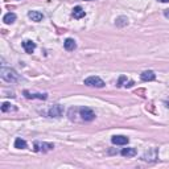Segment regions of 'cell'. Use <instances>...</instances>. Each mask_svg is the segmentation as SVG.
Instances as JSON below:
<instances>
[{
    "label": "cell",
    "mask_w": 169,
    "mask_h": 169,
    "mask_svg": "<svg viewBox=\"0 0 169 169\" xmlns=\"http://www.w3.org/2000/svg\"><path fill=\"white\" fill-rule=\"evenodd\" d=\"M0 74H1V78L7 82H17L19 81L17 73L15 72L13 69H11V67H5L4 65H3L1 69H0Z\"/></svg>",
    "instance_id": "cell-1"
},
{
    "label": "cell",
    "mask_w": 169,
    "mask_h": 169,
    "mask_svg": "<svg viewBox=\"0 0 169 169\" xmlns=\"http://www.w3.org/2000/svg\"><path fill=\"white\" fill-rule=\"evenodd\" d=\"M83 83L86 86H90V87H98V89L105 87L103 79H100L99 77H95V75H91V77H89V78H86Z\"/></svg>",
    "instance_id": "cell-2"
},
{
    "label": "cell",
    "mask_w": 169,
    "mask_h": 169,
    "mask_svg": "<svg viewBox=\"0 0 169 169\" xmlns=\"http://www.w3.org/2000/svg\"><path fill=\"white\" fill-rule=\"evenodd\" d=\"M78 110H79V116H81L82 120L91 121L94 118H95V114H94V111L91 108H89V107H81V108H78Z\"/></svg>",
    "instance_id": "cell-3"
},
{
    "label": "cell",
    "mask_w": 169,
    "mask_h": 169,
    "mask_svg": "<svg viewBox=\"0 0 169 169\" xmlns=\"http://www.w3.org/2000/svg\"><path fill=\"white\" fill-rule=\"evenodd\" d=\"M53 148H54V144L52 143H40V141H36L33 149L36 152H48V151H52Z\"/></svg>",
    "instance_id": "cell-4"
},
{
    "label": "cell",
    "mask_w": 169,
    "mask_h": 169,
    "mask_svg": "<svg viewBox=\"0 0 169 169\" xmlns=\"http://www.w3.org/2000/svg\"><path fill=\"white\" fill-rule=\"evenodd\" d=\"M64 114V107L61 105H54L49 110V116L50 118H60Z\"/></svg>",
    "instance_id": "cell-5"
},
{
    "label": "cell",
    "mask_w": 169,
    "mask_h": 169,
    "mask_svg": "<svg viewBox=\"0 0 169 169\" xmlns=\"http://www.w3.org/2000/svg\"><path fill=\"white\" fill-rule=\"evenodd\" d=\"M111 141H112V144H115V145H126V144H128L129 139L123 135H115L111 138Z\"/></svg>",
    "instance_id": "cell-6"
},
{
    "label": "cell",
    "mask_w": 169,
    "mask_h": 169,
    "mask_svg": "<svg viewBox=\"0 0 169 169\" xmlns=\"http://www.w3.org/2000/svg\"><path fill=\"white\" fill-rule=\"evenodd\" d=\"M24 95L25 98H28V99H46L48 95L46 94H40V93H31V91L28 90H24Z\"/></svg>",
    "instance_id": "cell-7"
},
{
    "label": "cell",
    "mask_w": 169,
    "mask_h": 169,
    "mask_svg": "<svg viewBox=\"0 0 169 169\" xmlns=\"http://www.w3.org/2000/svg\"><path fill=\"white\" fill-rule=\"evenodd\" d=\"M140 78H141V81H144V82L155 81V79H156V74L153 73L152 70H145V72H143L140 74Z\"/></svg>",
    "instance_id": "cell-8"
},
{
    "label": "cell",
    "mask_w": 169,
    "mask_h": 169,
    "mask_svg": "<svg viewBox=\"0 0 169 169\" xmlns=\"http://www.w3.org/2000/svg\"><path fill=\"white\" fill-rule=\"evenodd\" d=\"M23 48H24L26 53H33V50L36 49V44L31 40H25L24 42H23Z\"/></svg>",
    "instance_id": "cell-9"
},
{
    "label": "cell",
    "mask_w": 169,
    "mask_h": 169,
    "mask_svg": "<svg viewBox=\"0 0 169 169\" xmlns=\"http://www.w3.org/2000/svg\"><path fill=\"white\" fill-rule=\"evenodd\" d=\"M28 17L29 19H32V21H41V20L44 19V16H42V13H40V12H37V11H29L28 12Z\"/></svg>",
    "instance_id": "cell-10"
},
{
    "label": "cell",
    "mask_w": 169,
    "mask_h": 169,
    "mask_svg": "<svg viewBox=\"0 0 169 169\" xmlns=\"http://www.w3.org/2000/svg\"><path fill=\"white\" fill-rule=\"evenodd\" d=\"M73 17L74 19H82V17H85V15L86 12L83 11V8L82 7H79V5H77V7H74V10H73Z\"/></svg>",
    "instance_id": "cell-11"
},
{
    "label": "cell",
    "mask_w": 169,
    "mask_h": 169,
    "mask_svg": "<svg viewBox=\"0 0 169 169\" xmlns=\"http://www.w3.org/2000/svg\"><path fill=\"white\" fill-rule=\"evenodd\" d=\"M64 46H65V49H66L67 52H72V50H74L77 48V44H75V41H74L73 38H66L65 42H64Z\"/></svg>",
    "instance_id": "cell-12"
},
{
    "label": "cell",
    "mask_w": 169,
    "mask_h": 169,
    "mask_svg": "<svg viewBox=\"0 0 169 169\" xmlns=\"http://www.w3.org/2000/svg\"><path fill=\"white\" fill-rule=\"evenodd\" d=\"M120 153L124 157H133L138 155V151H136V148H124Z\"/></svg>",
    "instance_id": "cell-13"
},
{
    "label": "cell",
    "mask_w": 169,
    "mask_h": 169,
    "mask_svg": "<svg viewBox=\"0 0 169 169\" xmlns=\"http://www.w3.org/2000/svg\"><path fill=\"white\" fill-rule=\"evenodd\" d=\"M3 21H4L5 24H13V23L16 21V15H15L13 12L7 13L4 17H3Z\"/></svg>",
    "instance_id": "cell-14"
},
{
    "label": "cell",
    "mask_w": 169,
    "mask_h": 169,
    "mask_svg": "<svg viewBox=\"0 0 169 169\" xmlns=\"http://www.w3.org/2000/svg\"><path fill=\"white\" fill-rule=\"evenodd\" d=\"M26 147H28V144H26V141L23 140L21 138H17L16 140H15V148H17V149H25Z\"/></svg>",
    "instance_id": "cell-15"
},
{
    "label": "cell",
    "mask_w": 169,
    "mask_h": 169,
    "mask_svg": "<svg viewBox=\"0 0 169 169\" xmlns=\"http://www.w3.org/2000/svg\"><path fill=\"white\" fill-rule=\"evenodd\" d=\"M16 107H15L13 105H11V103H8V102H4L1 105V111L3 112H10V111H16Z\"/></svg>",
    "instance_id": "cell-16"
},
{
    "label": "cell",
    "mask_w": 169,
    "mask_h": 169,
    "mask_svg": "<svg viewBox=\"0 0 169 169\" xmlns=\"http://www.w3.org/2000/svg\"><path fill=\"white\" fill-rule=\"evenodd\" d=\"M115 24H116L118 26H124L128 24V19H127L126 16H120L116 19V21H115Z\"/></svg>",
    "instance_id": "cell-17"
},
{
    "label": "cell",
    "mask_w": 169,
    "mask_h": 169,
    "mask_svg": "<svg viewBox=\"0 0 169 169\" xmlns=\"http://www.w3.org/2000/svg\"><path fill=\"white\" fill-rule=\"evenodd\" d=\"M127 81V77H124V75H121L120 78H119V81H118V83H116V86L118 87H121V86H123V83L124 82Z\"/></svg>",
    "instance_id": "cell-18"
},
{
    "label": "cell",
    "mask_w": 169,
    "mask_h": 169,
    "mask_svg": "<svg viewBox=\"0 0 169 169\" xmlns=\"http://www.w3.org/2000/svg\"><path fill=\"white\" fill-rule=\"evenodd\" d=\"M131 86H133V81H129V82H128V85L126 83V87H131Z\"/></svg>",
    "instance_id": "cell-19"
},
{
    "label": "cell",
    "mask_w": 169,
    "mask_h": 169,
    "mask_svg": "<svg viewBox=\"0 0 169 169\" xmlns=\"http://www.w3.org/2000/svg\"><path fill=\"white\" fill-rule=\"evenodd\" d=\"M164 15H165V17H169V10H165Z\"/></svg>",
    "instance_id": "cell-20"
},
{
    "label": "cell",
    "mask_w": 169,
    "mask_h": 169,
    "mask_svg": "<svg viewBox=\"0 0 169 169\" xmlns=\"http://www.w3.org/2000/svg\"><path fill=\"white\" fill-rule=\"evenodd\" d=\"M159 1H161V3H169V0H159Z\"/></svg>",
    "instance_id": "cell-21"
},
{
    "label": "cell",
    "mask_w": 169,
    "mask_h": 169,
    "mask_svg": "<svg viewBox=\"0 0 169 169\" xmlns=\"http://www.w3.org/2000/svg\"><path fill=\"white\" fill-rule=\"evenodd\" d=\"M86 1H91V0H86Z\"/></svg>",
    "instance_id": "cell-22"
}]
</instances>
